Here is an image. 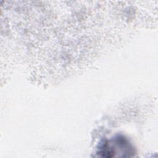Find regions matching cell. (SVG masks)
Wrapping results in <instances>:
<instances>
[{"label":"cell","mask_w":158,"mask_h":158,"mask_svg":"<svg viewBox=\"0 0 158 158\" xmlns=\"http://www.w3.org/2000/svg\"><path fill=\"white\" fill-rule=\"evenodd\" d=\"M102 157H115L116 154H126L133 153V149L128 140L123 136L118 135L109 140H105L99 146L97 152Z\"/></svg>","instance_id":"obj_1"}]
</instances>
